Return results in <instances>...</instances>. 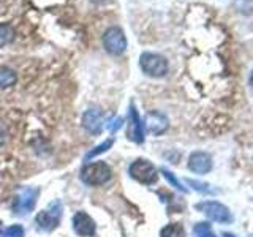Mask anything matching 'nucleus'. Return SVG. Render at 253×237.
Listing matches in <instances>:
<instances>
[{"label":"nucleus","mask_w":253,"mask_h":237,"mask_svg":"<svg viewBox=\"0 0 253 237\" xmlns=\"http://www.w3.org/2000/svg\"><path fill=\"white\" fill-rule=\"evenodd\" d=\"M111 179V168L105 161H95L85 164L81 171V180L85 185L90 187H98L105 185Z\"/></svg>","instance_id":"f257e3e1"},{"label":"nucleus","mask_w":253,"mask_h":237,"mask_svg":"<svg viewBox=\"0 0 253 237\" xmlns=\"http://www.w3.org/2000/svg\"><path fill=\"white\" fill-rule=\"evenodd\" d=\"M139 65L146 75L152 76V78L165 76L168 73V68H169L168 60H166L163 55L154 54V52H142L139 57Z\"/></svg>","instance_id":"f03ea898"},{"label":"nucleus","mask_w":253,"mask_h":237,"mask_svg":"<svg viewBox=\"0 0 253 237\" xmlns=\"http://www.w3.org/2000/svg\"><path fill=\"white\" fill-rule=\"evenodd\" d=\"M128 172H130L131 179H134L136 182H139V184H144V185H152L158 179L157 168L147 160L133 161L128 168Z\"/></svg>","instance_id":"7ed1b4c3"},{"label":"nucleus","mask_w":253,"mask_h":237,"mask_svg":"<svg viewBox=\"0 0 253 237\" xmlns=\"http://www.w3.org/2000/svg\"><path fill=\"white\" fill-rule=\"evenodd\" d=\"M62 218V204L60 201H54L46 210H42L37 215L35 221L43 231H52L59 226Z\"/></svg>","instance_id":"20e7f679"},{"label":"nucleus","mask_w":253,"mask_h":237,"mask_svg":"<svg viewBox=\"0 0 253 237\" xmlns=\"http://www.w3.org/2000/svg\"><path fill=\"white\" fill-rule=\"evenodd\" d=\"M103 46L113 55H121L126 49V38L121 27H109L103 35Z\"/></svg>","instance_id":"39448f33"},{"label":"nucleus","mask_w":253,"mask_h":237,"mask_svg":"<svg viewBox=\"0 0 253 237\" xmlns=\"http://www.w3.org/2000/svg\"><path fill=\"white\" fill-rule=\"evenodd\" d=\"M196 209L201 210L203 213H206L211 220L217 221V223H229V221L233 220L229 209L226 207V205H223L221 202H217V201L200 202V204H196Z\"/></svg>","instance_id":"423d86ee"},{"label":"nucleus","mask_w":253,"mask_h":237,"mask_svg":"<svg viewBox=\"0 0 253 237\" xmlns=\"http://www.w3.org/2000/svg\"><path fill=\"white\" fill-rule=\"evenodd\" d=\"M37 198H38V190L37 188H21L18 195L14 196V201H13V210L14 213H26L32 212L37 204Z\"/></svg>","instance_id":"0eeeda50"},{"label":"nucleus","mask_w":253,"mask_h":237,"mask_svg":"<svg viewBox=\"0 0 253 237\" xmlns=\"http://www.w3.org/2000/svg\"><path fill=\"white\" fill-rule=\"evenodd\" d=\"M73 229L76 234L83 237H93L97 233V225L85 212H76L73 217Z\"/></svg>","instance_id":"6e6552de"},{"label":"nucleus","mask_w":253,"mask_h":237,"mask_svg":"<svg viewBox=\"0 0 253 237\" xmlns=\"http://www.w3.org/2000/svg\"><path fill=\"white\" fill-rule=\"evenodd\" d=\"M168 125H169L168 117L162 113H157V111H152V113L146 114L144 123H142V126H144L149 133L157 134V136L168 130Z\"/></svg>","instance_id":"1a4fd4ad"},{"label":"nucleus","mask_w":253,"mask_h":237,"mask_svg":"<svg viewBox=\"0 0 253 237\" xmlns=\"http://www.w3.org/2000/svg\"><path fill=\"white\" fill-rule=\"evenodd\" d=\"M188 168L196 174H208L212 169V158L206 152H193L188 157Z\"/></svg>","instance_id":"9d476101"},{"label":"nucleus","mask_w":253,"mask_h":237,"mask_svg":"<svg viewBox=\"0 0 253 237\" xmlns=\"http://www.w3.org/2000/svg\"><path fill=\"white\" fill-rule=\"evenodd\" d=\"M83 125L84 128L92 134H100L103 130V116L97 109L85 111L83 116Z\"/></svg>","instance_id":"9b49d317"},{"label":"nucleus","mask_w":253,"mask_h":237,"mask_svg":"<svg viewBox=\"0 0 253 237\" xmlns=\"http://www.w3.org/2000/svg\"><path fill=\"white\" fill-rule=\"evenodd\" d=\"M128 136L131 141L138 142V144H141V142L144 141V126H142L138 111L133 105L130 106V131H128Z\"/></svg>","instance_id":"f8f14e48"},{"label":"nucleus","mask_w":253,"mask_h":237,"mask_svg":"<svg viewBox=\"0 0 253 237\" xmlns=\"http://www.w3.org/2000/svg\"><path fill=\"white\" fill-rule=\"evenodd\" d=\"M18 81V76L16 73L8 67L0 65V89H6V87H11Z\"/></svg>","instance_id":"ddd939ff"},{"label":"nucleus","mask_w":253,"mask_h":237,"mask_svg":"<svg viewBox=\"0 0 253 237\" xmlns=\"http://www.w3.org/2000/svg\"><path fill=\"white\" fill-rule=\"evenodd\" d=\"M160 236L162 237H185V231L180 223H169L162 229Z\"/></svg>","instance_id":"4468645a"},{"label":"nucleus","mask_w":253,"mask_h":237,"mask_svg":"<svg viewBox=\"0 0 253 237\" xmlns=\"http://www.w3.org/2000/svg\"><path fill=\"white\" fill-rule=\"evenodd\" d=\"M14 40V30L8 24H0V47L11 43Z\"/></svg>","instance_id":"2eb2a0df"},{"label":"nucleus","mask_w":253,"mask_h":237,"mask_svg":"<svg viewBox=\"0 0 253 237\" xmlns=\"http://www.w3.org/2000/svg\"><path fill=\"white\" fill-rule=\"evenodd\" d=\"M193 234L195 237H215L209 223H198L193 228Z\"/></svg>","instance_id":"dca6fc26"},{"label":"nucleus","mask_w":253,"mask_h":237,"mask_svg":"<svg viewBox=\"0 0 253 237\" xmlns=\"http://www.w3.org/2000/svg\"><path fill=\"white\" fill-rule=\"evenodd\" d=\"M113 139H108V141H105V142H101L100 146H97V147H93L89 154L85 155V160H92L93 157H97V155H100V154H103V152H106V150L113 146Z\"/></svg>","instance_id":"f3484780"},{"label":"nucleus","mask_w":253,"mask_h":237,"mask_svg":"<svg viewBox=\"0 0 253 237\" xmlns=\"http://www.w3.org/2000/svg\"><path fill=\"white\" fill-rule=\"evenodd\" d=\"M2 237H24V228L21 225L8 226L2 233Z\"/></svg>","instance_id":"a211bd4d"},{"label":"nucleus","mask_w":253,"mask_h":237,"mask_svg":"<svg viewBox=\"0 0 253 237\" xmlns=\"http://www.w3.org/2000/svg\"><path fill=\"white\" fill-rule=\"evenodd\" d=\"M187 184L190 187H193L196 192H201V193H211L212 190L209 188L208 184H203V182H196V180H192V179H187Z\"/></svg>","instance_id":"6ab92c4d"},{"label":"nucleus","mask_w":253,"mask_h":237,"mask_svg":"<svg viewBox=\"0 0 253 237\" xmlns=\"http://www.w3.org/2000/svg\"><path fill=\"white\" fill-rule=\"evenodd\" d=\"M162 172H163V176H165L166 179H168V182H169V184H171L172 187H176L177 190H180V192H185V188L180 185V182H179V180H177L176 177H174V176H172V174H171L169 171H166V169H162Z\"/></svg>","instance_id":"aec40b11"},{"label":"nucleus","mask_w":253,"mask_h":237,"mask_svg":"<svg viewBox=\"0 0 253 237\" xmlns=\"http://www.w3.org/2000/svg\"><path fill=\"white\" fill-rule=\"evenodd\" d=\"M122 125H124V118L122 117H114L113 120L108 123V130L111 133H116L119 128H122Z\"/></svg>","instance_id":"412c9836"},{"label":"nucleus","mask_w":253,"mask_h":237,"mask_svg":"<svg viewBox=\"0 0 253 237\" xmlns=\"http://www.w3.org/2000/svg\"><path fill=\"white\" fill-rule=\"evenodd\" d=\"M5 130H3V126L0 125V146H3V142H5Z\"/></svg>","instance_id":"4be33fe9"},{"label":"nucleus","mask_w":253,"mask_h":237,"mask_svg":"<svg viewBox=\"0 0 253 237\" xmlns=\"http://www.w3.org/2000/svg\"><path fill=\"white\" fill-rule=\"evenodd\" d=\"M249 84L253 87V70H252V73H250V78H249Z\"/></svg>","instance_id":"5701e85b"},{"label":"nucleus","mask_w":253,"mask_h":237,"mask_svg":"<svg viewBox=\"0 0 253 237\" xmlns=\"http://www.w3.org/2000/svg\"><path fill=\"white\" fill-rule=\"evenodd\" d=\"M223 237H236V236H233V234H229V233H223Z\"/></svg>","instance_id":"b1692460"},{"label":"nucleus","mask_w":253,"mask_h":237,"mask_svg":"<svg viewBox=\"0 0 253 237\" xmlns=\"http://www.w3.org/2000/svg\"><path fill=\"white\" fill-rule=\"evenodd\" d=\"M92 2H97V3H100V2H106V0H92Z\"/></svg>","instance_id":"393cba45"}]
</instances>
